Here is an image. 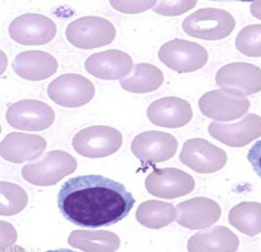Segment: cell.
Returning a JSON list of instances; mask_svg holds the SVG:
<instances>
[{
    "instance_id": "cell-1",
    "label": "cell",
    "mask_w": 261,
    "mask_h": 252,
    "mask_svg": "<svg viewBox=\"0 0 261 252\" xmlns=\"http://www.w3.org/2000/svg\"><path fill=\"white\" fill-rule=\"evenodd\" d=\"M135 204L119 182L101 175H83L64 183L58 207L66 220L82 228H102L119 223Z\"/></svg>"
},
{
    "instance_id": "cell-2",
    "label": "cell",
    "mask_w": 261,
    "mask_h": 252,
    "mask_svg": "<svg viewBox=\"0 0 261 252\" xmlns=\"http://www.w3.org/2000/svg\"><path fill=\"white\" fill-rule=\"evenodd\" d=\"M236 21L227 11L216 8H202L188 16L182 29L188 36L203 40H219L233 32Z\"/></svg>"
},
{
    "instance_id": "cell-3",
    "label": "cell",
    "mask_w": 261,
    "mask_h": 252,
    "mask_svg": "<svg viewBox=\"0 0 261 252\" xmlns=\"http://www.w3.org/2000/svg\"><path fill=\"white\" fill-rule=\"evenodd\" d=\"M77 162L63 151L49 152L40 160L29 163L22 169L24 180L36 186H52L74 172Z\"/></svg>"
},
{
    "instance_id": "cell-4",
    "label": "cell",
    "mask_w": 261,
    "mask_h": 252,
    "mask_svg": "<svg viewBox=\"0 0 261 252\" xmlns=\"http://www.w3.org/2000/svg\"><path fill=\"white\" fill-rule=\"evenodd\" d=\"M116 29L110 21L100 17H83L68 25L66 36L73 46L81 49L102 47L113 42Z\"/></svg>"
},
{
    "instance_id": "cell-5",
    "label": "cell",
    "mask_w": 261,
    "mask_h": 252,
    "mask_svg": "<svg viewBox=\"0 0 261 252\" xmlns=\"http://www.w3.org/2000/svg\"><path fill=\"white\" fill-rule=\"evenodd\" d=\"M121 145V133L113 127L103 125L84 128L72 140L75 152L89 158L111 156L119 151Z\"/></svg>"
},
{
    "instance_id": "cell-6",
    "label": "cell",
    "mask_w": 261,
    "mask_h": 252,
    "mask_svg": "<svg viewBox=\"0 0 261 252\" xmlns=\"http://www.w3.org/2000/svg\"><path fill=\"white\" fill-rule=\"evenodd\" d=\"M159 58L169 69L183 73L202 69L208 60V55L206 50L196 42L173 39L160 49Z\"/></svg>"
},
{
    "instance_id": "cell-7",
    "label": "cell",
    "mask_w": 261,
    "mask_h": 252,
    "mask_svg": "<svg viewBox=\"0 0 261 252\" xmlns=\"http://www.w3.org/2000/svg\"><path fill=\"white\" fill-rule=\"evenodd\" d=\"M47 93L54 103L62 107L79 108L92 100L95 87L83 75L67 73L49 84Z\"/></svg>"
},
{
    "instance_id": "cell-8",
    "label": "cell",
    "mask_w": 261,
    "mask_h": 252,
    "mask_svg": "<svg viewBox=\"0 0 261 252\" xmlns=\"http://www.w3.org/2000/svg\"><path fill=\"white\" fill-rule=\"evenodd\" d=\"M216 83L228 93L248 96L261 91V69L248 63H233L216 73Z\"/></svg>"
},
{
    "instance_id": "cell-9",
    "label": "cell",
    "mask_w": 261,
    "mask_h": 252,
    "mask_svg": "<svg viewBox=\"0 0 261 252\" xmlns=\"http://www.w3.org/2000/svg\"><path fill=\"white\" fill-rule=\"evenodd\" d=\"M179 157L184 165L202 174L218 171L227 162V155L222 149L201 138L186 141Z\"/></svg>"
},
{
    "instance_id": "cell-10",
    "label": "cell",
    "mask_w": 261,
    "mask_h": 252,
    "mask_svg": "<svg viewBox=\"0 0 261 252\" xmlns=\"http://www.w3.org/2000/svg\"><path fill=\"white\" fill-rule=\"evenodd\" d=\"M7 122L24 131H42L55 120L54 110L47 104L37 100H23L13 104L6 113Z\"/></svg>"
},
{
    "instance_id": "cell-11",
    "label": "cell",
    "mask_w": 261,
    "mask_h": 252,
    "mask_svg": "<svg viewBox=\"0 0 261 252\" xmlns=\"http://www.w3.org/2000/svg\"><path fill=\"white\" fill-rule=\"evenodd\" d=\"M145 186L154 197L173 200L190 193L195 188V180L178 168H155L147 177Z\"/></svg>"
},
{
    "instance_id": "cell-12",
    "label": "cell",
    "mask_w": 261,
    "mask_h": 252,
    "mask_svg": "<svg viewBox=\"0 0 261 252\" xmlns=\"http://www.w3.org/2000/svg\"><path fill=\"white\" fill-rule=\"evenodd\" d=\"M57 33L55 23L39 14H24L17 17L9 25L13 40L23 45H43L50 42Z\"/></svg>"
},
{
    "instance_id": "cell-13",
    "label": "cell",
    "mask_w": 261,
    "mask_h": 252,
    "mask_svg": "<svg viewBox=\"0 0 261 252\" xmlns=\"http://www.w3.org/2000/svg\"><path fill=\"white\" fill-rule=\"evenodd\" d=\"M250 103L246 97L224 90H214L202 95L199 107L206 118L218 121H231L242 118L249 110Z\"/></svg>"
},
{
    "instance_id": "cell-14",
    "label": "cell",
    "mask_w": 261,
    "mask_h": 252,
    "mask_svg": "<svg viewBox=\"0 0 261 252\" xmlns=\"http://www.w3.org/2000/svg\"><path fill=\"white\" fill-rule=\"evenodd\" d=\"M178 147L177 140L168 133L147 131L137 135L131 144L133 155L145 163H158L170 159Z\"/></svg>"
},
{
    "instance_id": "cell-15",
    "label": "cell",
    "mask_w": 261,
    "mask_h": 252,
    "mask_svg": "<svg viewBox=\"0 0 261 252\" xmlns=\"http://www.w3.org/2000/svg\"><path fill=\"white\" fill-rule=\"evenodd\" d=\"M208 132L213 138L229 147H245L261 137V118L249 114L236 123L212 122Z\"/></svg>"
},
{
    "instance_id": "cell-16",
    "label": "cell",
    "mask_w": 261,
    "mask_h": 252,
    "mask_svg": "<svg viewBox=\"0 0 261 252\" xmlns=\"http://www.w3.org/2000/svg\"><path fill=\"white\" fill-rule=\"evenodd\" d=\"M221 215L219 204L207 198H194L176 206L175 221L191 230L210 228Z\"/></svg>"
},
{
    "instance_id": "cell-17",
    "label": "cell",
    "mask_w": 261,
    "mask_h": 252,
    "mask_svg": "<svg viewBox=\"0 0 261 252\" xmlns=\"http://www.w3.org/2000/svg\"><path fill=\"white\" fill-rule=\"evenodd\" d=\"M147 116L156 126L179 128L190 122L193 110L187 101L176 97H166L152 103L147 109Z\"/></svg>"
},
{
    "instance_id": "cell-18",
    "label": "cell",
    "mask_w": 261,
    "mask_h": 252,
    "mask_svg": "<svg viewBox=\"0 0 261 252\" xmlns=\"http://www.w3.org/2000/svg\"><path fill=\"white\" fill-rule=\"evenodd\" d=\"M132 59L119 50L95 53L85 61L86 71L99 79L116 80L130 73Z\"/></svg>"
},
{
    "instance_id": "cell-19",
    "label": "cell",
    "mask_w": 261,
    "mask_h": 252,
    "mask_svg": "<svg viewBox=\"0 0 261 252\" xmlns=\"http://www.w3.org/2000/svg\"><path fill=\"white\" fill-rule=\"evenodd\" d=\"M47 147L44 138L34 134L13 132L1 142V156L13 163L35 160L42 155Z\"/></svg>"
},
{
    "instance_id": "cell-20",
    "label": "cell",
    "mask_w": 261,
    "mask_h": 252,
    "mask_svg": "<svg viewBox=\"0 0 261 252\" xmlns=\"http://www.w3.org/2000/svg\"><path fill=\"white\" fill-rule=\"evenodd\" d=\"M12 68L22 78L39 81L56 73L58 62L52 55L43 51H25L13 61Z\"/></svg>"
},
{
    "instance_id": "cell-21",
    "label": "cell",
    "mask_w": 261,
    "mask_h": 252,
    "mask_svg": "<svg viewBox=\"0 0 261 252\" xmlns=\"http://www.w3.org/2000/svg\"><path fill=\"white\" fill-rule=\"evenodd\" d=\"M238 247L237 236L222 226L199 232L188 241L189 251H236Z\"/></svg>"
},
{
    "instance_id": "cell-22",
    "label": "cell",
    "mask_w": 261,
    "mask_h": 252,
    "mask_svg": "<svg viewBox=\"0 0 261 252\" xmlns=\"http://www.w3.org/2000/svg\"><path fill=\"white\" fill-rule=\"evenodd\" d=\"M68 242L83 251H117L120 245L119 236L103 230L73 231Z\"/></svg>"
},
{
    "instance_id": "cell-23",
    "label": "cell",
    "mask_w": 261,
    "mask_h": 252,
    "mask_svg": "<svg viewBox=\"0 0 261 252\" xmlns=\"http://www.w3.org/2000/svg\"><path fill=\"white\" fill-rule=\"evenodd\" d=\"M164 82L163 72L151 64H137L130 73L120 79L122 89L132 93H149L159 89Z\"/></svg>"
},
{
    "instance_id": "cell-24",
    "label": "cell",
    "mask_w": 261,
    "mask_h": 252,
    "mask_svg": "<svg viewBox=\"0 0 261 252\" xmlns=\"http://www.w3.org/2000/svg\"><path fill=\"white\" fill-rule=\"evenodd\" d=\"M176 218V209L172 204L148 201L139 205L136 211V220L147 228H164Z\"/></svg>"
},
{
    "instance_id": "cell-25",
    "label": "cell",
    "mask_w": 261,
    "mask_h": 252,
    "mask_svg": "<svg viewBox=\"0 0 261 252\" xmlns=\"http://www.w3.org/2000/svg\"><path fill=\"white\" fill-rule=\"evenodd\" d=\"M229 223L241 233L254 237L261 233V204L242 203L229 213Z\"/></svg>"
},
{
    "instance_id": "cell-26",
    "label": "cell",
    "mask_w": 261,
    "mask_h": 252,
    "mask_svg": "<svg viewBox=\"0 0 261 252\" xmlns=\"http://www.w3.org/2000/svg\"><path fill=\"white\" fill-rule=\"evenodd\" d=\"M1 208L2 216H11L21 212L28 204V194L24 189L9 182H1Z\"/></svg>"
},
{
    "instance_id": "cell-27",
    "label": "cell",
    "mask_w": 261,
    "mask_h": 252,
    "mask_svg": "<svg viewBox=\"0 0 261 252\" xmlns=\"http://www.w3.org/2000/svg\"><path fill=\"white\" fill-rule=\"evenodd\" d=\"M236 46L248 57H261V24H250L243 29L238 35Z\"/></svg>"
},
{
    "instance_id": "cell-28",
    "label": "cell",
    "mask_w": 261,
    "mask_h": 252,
    "mask_svg": "<svg viewBox=\"0 0 261 252\" xmlns=\"http://www.w3.org/2000/svg\"><path fill=\"white\" fill-rule=\"evenodd\" d=\"M196 1H161L155 2L154 12L164 16H178L195 7Z\"/></svg>"
},
{
    "instance_id": "cell-29",
    "label": "cell",
    "mask_w": 261,
    "mask_h": 252,
    "mask_svg": "<svg viewBox=\"0 0 261 252\" xmlns=\"http://www.w3.org/2000/svg\"><path fill=\"white\" fill-rule=\"evenodd\" d=\"M111 5L119 12L139 13L155 5L154 1H111Z\"/></svg>"
},
{
    "instance_id": "cell-30",
    "label": "cell",
    "mask_w": 261,
    "mask_h": 252,
    "mask_svg": "<svg viewBox=\"0 0 261 252\" xmlns=\"http://www.w3.org/2000/svg\"><path fill=\"white\" fill-rule=\"evenodd\" d=\"M248 160L252 165L253 170L261 178V140L253 145L248 154Z\"/></svg>"
},
{
    "instance_id": "cell-31",
    "label": "cell",
    "mask_w": 261,
    "mask_h": 252,
    "mask_svg": "<svg viewBox=\"0 0 261 252\" xmlns=\"http://www.w3.org/2000/svg\"><path fill=\"white\" fill-rule=\"evenodd\" d=\"M250 12L253 15V17L261 20V1H256V2L251 3Z\"/></svg>"
}]
</instances>
